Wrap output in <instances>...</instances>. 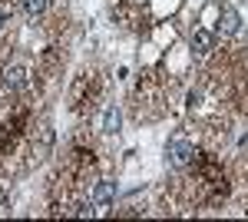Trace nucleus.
I'll use <instances>...</instances> for the list:
<instances>
[{"label": "nucleus", "instance_id": "6e6552de", "mask_svg": "<svg viewBox=\"0 0 248 222\" xmlns=\"http://www.w3.org/2000/svg\"><path fill=\"white\" fill-rule=\"evenodd\" d=\"M0 27H3V14H0Z\"/></svg>", "mask_w": 248, "mask_h": 222}, {"label": "nucleus", "instance_id": "39448f33", "mask_svg": "<svg viewBox=\"0 0 248 222\" xmlns=\"http://www.w3.org/2000/svg\"><path fill=\"white\" fill-rule=\"evenodd\" d=\"M116 199V183H109V179H103V183L93 189V205L103 212V209H109Z\"/></svg>", "mask_w": 248, "mask_h": 222}, {"label": "nucleus", "instance_id": "423d86ee", "mask_svg": "<svg viewBox=\"0 0 248 222\" xmlns=\"http://www.w3.org/2000/svg\"><path fill=\"white\" fill-rule=\"evenodd\" d=\"M119 123H123V113H119V106H109V110H106V116H103V133H106V136L119 133Z\"/></svg>", "mask_w": 248, "mask_h": 222}, {"label": "nucleus", "instance_id": "7ed1b4c3", "mask_svg": "<svg viewBox=\"0 0 248 222\" xmlns=\"http://www.w3.org/2000/svg\"><path fill=\"white\" fill-rule=\"evenodd\" d=\"M27 80H30V67H27V63H10V67L3 70V83H7L10 90L27 86Z\"/></svg>", "mask_w": 248, "mask_h": 222}, {"label": "nucleus", "instance_id": "20e7f679", "mask_svg": "<svg viewBox=\"0 0 248 222\" xmlns=\"http://www.w3.org/2000/svg\"><path fill=\"white\" fill-rule=\"evenodd\" d=\"M189 47L195 53H212V47H215V34H212L209 27H195L189 37Z\"/></svg>", "mask_w": 248, "mask_h": 222}, {"label": "nucleus", "instance_id": "0eeeda50", "mask_svg": "<svg viewBox=\"0 0 248 222\" xmlns=\"http://www.w3.org/2000/svg\"><path fill=\"white\" fill-rule=\"evenodd\" d=\"M23 7H27V14H30V17H37V14L46 10V0H23Z\"/></svg>", "mask_w": 248, "mask_h": 222}, {"label": "nucleus", "instance_id": "f03ea898", "mask_svg": "<svg viewBox=\"0 0 248 222\" xmlns=\"http://www.w3.org/2000/svg\"><path fill=\"white\" fill-rule=\"evenodd\" d=\"M218 30H222L225 37H235V34L242 30V17H238V10L229 7V3H222V10H218Z\"/></svg>", "mask_w": 248, "mask_h": 222}, {"label": "nucleus", "instance_id": "f257e3e1", "mask_svg": "<svg viewBox=\"0 0 248 222\" xmlns=\"http://www.w3.org/2000/svg\"><path fill=\"white\" fill-rule=\"evenodd\" d=\"M195 159V143H192L186 133H175L169 136V143H166V163L172 169H186Z\"/></svg>", "mask_w": 248, "mask_h": 222}]
</instances>
